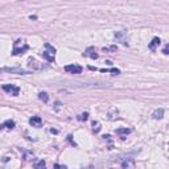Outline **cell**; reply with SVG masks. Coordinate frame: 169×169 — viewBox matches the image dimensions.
<instances>
[{"instance_id":"cell-1","label":"cell","mask_w":169,"mask_h":169,"mask_svg":"<svg viewBox=\"0 0 169 169\" xmlns=\"http://www.w3.org/2000/svg\"><path fill=\"white\" fill-rule=\"evenodd\" d=\"M45 52H42V57L46 59L48 62H54V57H56V49H54L50 44H45Z\"/></svg>"},{"instance_id":"cell-2","label":"cell","mask_w":169,"mask_h":169,"mask_svg":"<svg viewBox=\"0 0 169 169\" xmlns=\"http://www.w3.org/2000/svg\"><path fill=\"white\" fill-rule=\"evenodd\" d=\"M29 49V45L25 42L23 46H20V38L16 40V42H15V45H13V52L12 54L13 56H19V54H23V53H25L27 50Z\"/></svg>"},{"instance_id":"cell-3","label":"cell","mask_w":169,"mask_h":169,"mask_svg":"<svg viewBox=\"0 0 169 169\" xmlns=\"http://www.w3.org/2000/svg\"><path fill=\"white\" fill-rule=\"evenodd\" d=\"M3 90L6 93H8V94H11V95H13V97L19 95V93H20V89L17 86H15V84H9V83L3 84Z\"/></svg>"},{"instance_id":"cell-4","label":"cell","mask_w":169,"mask_h":169,"mask_svg":"<svg viewBox=\"0 0 169 169\" xmlns=\"http://www.w3.org/2000/svg\"><path fill=\"white\" fill-rule=\"evenodd\" d=\"M2 70L7 73H13V74H21V76H25V74L31 73L29 70H25V69H21V67H4Z\"/></svg>"},{"instance_id":"cell-5","label":"cell","mask_w":169,"mask_h":169,"mask_svg":"<svg viewBox=\"0 0 169 169\" xmlns=\"http://www.w3.org/2000/svg\"><path fill=\"white\" fill-rule=\"evenodd\" d=\"M82 66L79 65H74V63H72V65H66L65 66V72L66 73H70V74H81L82 73Z\"/></svg>"},{"instance_id":"cell-6","label":"cell","mask_w":169,"mask_h":169,"mask_svg":"<svg viewBox=\"0 0 169 169\" xmlns=\"http://www.w3.org/2000/svg\"><path fill=\"white\" fill-rule=\"evenodd\" d=\"M115 38H116V41L122 42L123 45H128V36H127V32H124V31L116 32V33H115Z\"/></svg>"},{"instance_id":"cell-7","label":"cell","mask_w":169,"mask_h":169,"mask_svg":"<svg viewBox=\"0 0 169 169\" xmlns=\"http://www.w3.org/2000/svg\"><path fill=\"white\" fill-rule=\"evenodd\" d=\"M29 124L34 128H40L42 126V119L40 116H32L31 119H29Z\"/></svg>"},{"instance_id":"cell-8","label":"cell","mask_w":169,"mask_h":169,"mask_svg":"<svg viewBox=\"0 0 169 169\" xmlns=\"http://www.w3.org/2000/svg\"><path fill=\"white\" fill-rule=\"evenodd\" d=\"M83 56H87V57H90V58H93V59H97V58H98V53H97V50H95V48L89 46V48L86 49V52L83 53Z\"/></svg>"},{"instance_id":"cell-9","label":"cell","mask_w":169,"mask_h":169,"mask_svg":"<svg viewBox=\"0 0 169 169\" xmlns=\"http://www.w3.org/2000/svg\"><path fill=\"white\" fill-rule=\"evenodd\" d=\"M160 42H161V40L158 38V37H153V38H152V41L150 42V45H148V48H150L151 50H155L156 46L160 45Z\"/></svg>"},{"instance_id":"cell-10","label":"cell","mask_w":169,"mask_h":169,"mask_svg":"<svg viewBox=\"0 0 169 169\" xmlns=\"http://www.w3.org/2000/svg\"><path fill=\"white\" fill-rule=\"evenodd\" d=\"M164 116V108H157V110L152 114L153 119H161Z\"/></svg>"},{"instance_id":"cell-11","label":"cell","mask_w":169,"mask_h":169,"mask_svg":"<svg viewBox=\"0 0 169 169\" xmlns=\"http://www.w3.org/2000/svg\"><path fill=\"white\" fill-rule=\"evenodd\" d=\"M131 132V130H128V128H119V130H116V133L118 135H120L122 139H124V135H128V133Z\"/></svg>"},{"instance_id":"cell-12","label":"cell","mask_w":169,"mask_h":169,"mask_svg":"<svg viewBox=\"0 0 169 169\" xmlns=\"http://www.w3.org/2000/svg\"><path fill=\"white\" fill-rule=\"evenodd\" d=\"M99 72H102V73H114V74H120V70L116 67H114V69H99Z\"/></svg>"},{"instance_id":"cell-13","label":"cell","mask_w":169,"mask_h":169,"mask_svg":"<svg viewBox=\"0 0 169 169\" xmlns=\"http://www.w3.org/2000/svg\"><path fill=\"white\" fill-rule=\"evenodd\" d=\"M34 169H46V164L44 160H40L34 164Z\"/></svg>"},{"instance_id":"cell-14","label":"cell","mask_w":169,"mask_h":169,"mask_svg":"<svg viewBox=\"0 0 169 169\" xmlns=\"http://www.w3.org/2000/svg\"><path fill=\"white\" fill-rule=\"evenodd\" d=\"M29 66H31L32 69H42V65H40V62L33 61V59L29 61Z\"/></svg>"},{"instance_id":"cell-15","label":"cell","mask_w":169,"mask_h":169,"mask_svg":"<svg viewBox=\"0 0 169 169\" xmlns=\"http://www.w3.org/2000/svg\"><path fill=\"white\" fill-rule=\"evenodd\" d=\"M38 98L41 99V101H42L44 103H48V101H49V95H48L46 93H44V91L38 94Z\"/></svg>"},{"instance_id":"cell-16","label":"cell","mask_w":169,"mask_h":169,"mask_svg":"<svg viewBox=\"0 0 169 169\" xmlns=\"http://www.w3.org/2000/svg\"><path fill=\"white\" fill-rule=\"evenodd\" d=\"M3 127H7V128H13L15 127V122L13 120H6L3 124H2V127L0 128H3Z\"/></svg>"},{"instance_id":"cell-17","label":"cell","mask_w":169,"mask_h":169,"mask_svg":"<svg viewBox=\"0 0 169 169\" xmlns=\"http://www.w3.org/2000/svg\"><path fill=\"white\" fill-rule=\"evenodd\" d=\"M93 131L95 133L101 131V123H99V122H93Z\"/></svg>"},{"instance_id":"cell-18","label":"cell","mask_w":169,"mask_h":169,"mask_svg":"<svg viewBox=\"0 0 169 169\" xmlns=\"http://www.w3.org/2000/svg\"><path fill=\"white\" fill-rule=\"evenodd\" d=\"M87 118H89V114H87V112H84V114H82V115H79V116H78V120L83 122V120H87Z\"/></svg>"},{"instance_id":"cell-19","label":"cell","mask_w":169,"mask_h":169,"mask_svg":"<svg viewBox=\"0 0 169 169\" xmlns=\"http://www.w3.org/2000/svg\"><path fill=\"white\" fill-rule=\"evenodd\" d=\"M132 165H133V162H123V168L124 169H132Z\"/></svg>"},{"instance_id":"cell-20","label":"cell","mask_w":169,"mask_h":169,"mask_svg":"<svg viewBox=\"0 0 169 169\" xmlns=\"http://www.w3.org/2000/svg\"><path fill=\"white\" fill-rule=\"evenodd\" d=\"M54 169H66V167L59 165V164H56V165H54Z\"/></svg>"},{"instance_id":"cell-21","label":"cell","mask_w":169,"mask_h":169,"mask_svg":"<svg viewBox=\"0 0 169 169\" xmlns=\"http://www.w3.org/2000/svg\"><path fill=\"white\" fill-rule=\"evenodd\" d=\"M168 48H169L168 45H167L165 48H164V54H168Z\"/></svg>"}]
</instances>
